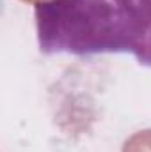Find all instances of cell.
Returning a JSON list of instances; mask_svg holds the SVG:
<instances>
[{"instance_id":"3957f363","label":"cell","mask_w":151,"mask_h":152,"mask_svg":"<svg viewBox=\"0 0 151 152\" xmlns=\"http://www.w3.org/2000/svg\"><path fill=\"white\" fill-rule=\"evenodd\" d=\"M21 2H27V4H34V5H39V4H44V2H52V0H21Z\"/></svg>"},{"instance_id":"7a4b0ae2","label":"cell","mask_w":151,"mask_h":152,"mask_svg":"<svg viewBox=\"0 0 151 152\" xmlns=\"http://www.w3.org/2000/svg\"><path fill=\"white\" fill-rule=\"evenodd\" d=\"M123 152H151V129H144L132 134L124 142Z\"/></svg>"},{"instance_id":"6da1fadb","label":"cell","mask_w":151,"mask_h":152,"mask_svg":"<svg viewBox=\"0 0 151 152\" xmlns=\"http://www.w3.org/2000/svg\"><path fill=\"white\" fill-rule=\"evenodd\" d=\"M34 16L43 53H132L151 67V0H52Z\"/></svg>"}]
</instances>
